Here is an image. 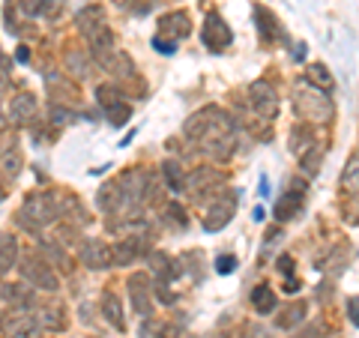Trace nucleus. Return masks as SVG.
<instances>
[{"instance_id":"nucleus-48","label":"nucleus","mask_w":359,"mask_h":338,"mask_svg":"<svg viewBox=\"0 0 359 338\" xmlns=\"http://www.w3.org/2000/svg\"><path fill=\"white\" fill-rule=\"evenodd\" d=\"M285 290H287V294H297V290H299L297 278H290V276H287V281H285Z\"/></svg>"},{"instance_id":"nucleus-36","label":"nucleus","mask_w":359,"mask_h":338,"mask_svg":"<svg viewBox=\"0 0 359 338\" xmlns=\"http://www.w3.org/2000/svg\"><path fill=\"white\" fill-rule=\"evenodd\" d=\"M105 114H108V120L114 123V126H126V123L132 120V105L129 102H117V105L105 108Z\"/></svg>"},{"instance_id":"nucleus-15","label":"nucleus","mask_w":359,"mask_h":338,"mask_svg":"<svg viewBox=\"0 0 359 338\" xmlns=\"http://www.w3.org/2000/svg\"><path fill=\"white\" fill-rule=\"evenodd\" d=\"M39 111V102L33 93H18L13 96V102H9V120L18 123V126H25V123H30L33 117H36Z\"/></svg>"},{"instance_id":"nucleus-17","label":"nucleus","mask_w":359,"mask_h":338,"mask_svg":"<svg viewBox=\"0 0 359 338\" xmlns=\"http://www.w3.org/2000/svg\"><path fill=\"white\" fill-rule=\"evenodd\" d=\"M306 320V302H290L282 311L276 314V326L278 330H297V326Z\"/></svg>"},{"instance_id":"nucleus-32","label":"nucleus","mask_w":359,"mask_h":338,"mask_svg":"<svg viewBox=\"0 0 359 338\" xmlns=\"http://www.w3.org/2000/svg\"><path fill=\"white\" fill-rule=\"evenodd\" d=\"M311 144H314V135H311V129L306 126V123H302V126H294V129H290V150H294L297 156H299V153H306Z\"/></svg>"},{"instance_id":"nucleus-40","label":"nucleus","mask_w":359,"mask_h":338,"mask_svg":"<svg viewBox=\"0 0 359 338\" xmlns=\"http://www.w3.org/2000/svg\"><path fill=\"white\" fill-rule=\"evenodd\" d=\"M153 290H156V297H159V299L165 302V306H171V302L177 299V294L171 290V285H168V281H156Z\"/></svg>"},{"instance_id":"nucleus-53","label":"nucleus","mask_w":359,"mask_h":338,"mask_svg":"<svg viewBox=\"0 0 359 338\" xmlns=\"http://www.w3.org/2000/svg\"><path fill=\"white\" fill-rule=\"evenodd\" d=\"M335 338H339V335H335Z\"/></svg>"},{"instance_id":"nucleus-2","label":"nucleus","mask_w":359,"mask_h":338,"mask_svg":"<svg viewBox=\"0 0 359 338\" xmlns=\"http://www.w3.org/2000/svg\"><path fill=\"white\" fill-rule=\"evenodd\" d=\"M54 219H57V198L48 195V191H33L18 210V224L30 234H39L42 228H48Z\"/></svg>"},{"instance_id":"nucleus-20","label":"nucleus","mask_w":359,"mask_h":338,"mask_svg":"<svg viewBox=\"0 0 359 338\" xmlns=\"http://www.w3.org/2000/svg\"><path fill=\"white\" fill-rule=\"evenodd\" d=\"M102 318L114 326V330H126V318H123V306H120V299L117 294H111V290H105V297H102Z\"/></svg>"},{"instance_id":"nucleus-33","label":"nucleus","mask_w":359,"mask_h":338,"mask_svg":"<svg viewBox=\"0 0 359 338\" xmlns=\"http://www.w3.org/2000/svg\"><path fill=\"white\" fill-rule=\"evenodd\" d=\"M344 266H347V249H344V245H339V249L330 252L327 264H323V273H327L330 278H339L344 273Z\"/></svg>"},{"instance_id":"nucleus-51","label":"nucleus","mask_w":359,"mask_h":338,"mask_svg":"<svg viewBox=\"0 0 359 338\" xmlns=\"http://www.w3.org/2000/svg\"><path fill=\"white\" fill-rule=\"evenodd\" d=\"M216 338H228V335H216Z\"/></svg>"},{"instance_id":"nucleus-19","label":"nucleus","mask_w":359,"mask_h":338,"mask_svg":"<svg viewBox=\"0 0 359 338\" xmlns=\"http://www.w3.org/2000/svg\"><path fill=\"white\" fill-rule=\"evenodd\" d=\"M153 273H156V281H168V285H171V281L183 273V264L180 261H171V257L168 255H153Z\"/></svg>"},{"instance_id":"nucleus-27","label":"nucleus","mask_w":359,"mask_h":338,"mask_svg":"<svg viewBox=\"0 0 359 338\" xmlns=\"http://www.w3.org/2000/svg\"><path fill=\"white\" fill-rule=\"evenodd\" d=\"M39 326L42 330H66V311H63V306H45L42 311H39Z\"/></svg>"},{"instance_id":"nucleus-1","label":"nucleus","mask_w":359,"mask_h":338,"mask_svg":"<svg viewBox=\"0 0 359 338\" xmlns=\"http://www.w3.org/2000/svg\"><path fill=\"white\" fill-rule=\"evenodd\" d=\"M183 135L189 141H198V147L212 159L224 162L233 153L237 135H233V117L228 111H222L219 105H210L204 111H198L186 120Z\"/></svg>"},{"instance_id":"nucleus-39","label":"nucleus","mask_w":359,"mask_h":338,"mask_svg":"<svg viewBox=\"0 0 359 338\" xmlns=\"http://www.w3.org/2000/svg\"><path fill=\"white\" fill-rule=\"evenodd\" d=\"M168 222L174 224V228H186L189 219H186V210L180 204H168Z\"/></svg>"},{"instance_id":"nucleus-26","label":"nucleus","mask_w":359,"mask_h":338,"mask_svg":"<svg viewBox=\"0 0 359 338\" xmlns=\"http://www.w3.org/2000/svg\"><path fill=\"white\" fill-rule=\"evenodd\" d=\"M320 165H323V147L320 144H311L306 153H299V168L306 171V177H318Z\"/></svg>"},{"instance_id":"nucleus-35","label":"nucleus","mask_w":359,"mask_h":338,"mask_svg":"<svg viewBox=\"0 0 359 338\" xmlns=\"http://www.w3.org/2000/svg\"><path fill=\"white\" fill-rule=\"evenodd\" d=\"M42 257H45V261L60 264V266H69V257H66V252L54 240H42Z\"/></svg>"},{"instance_id":"nucleus-10","label":"nucleus","mask_w":359,"mask_h":338,"mask_svg":"<svg viewBox=\"0 0 359 338\" xmlns=\"http://www.w3.org/2000/svg\"><path fill=\"white\" fill-rule=\"evenodd\" d=\"M233 212H237V195H222L216 204L207 210L204 216V231L207 234H216L222 228H228V222L233 219Z\"/></svg>"},{"instance_id":"nucleus-25","label":"nucleus","mask_w":359,"mask_h":338,"mask_svg":"<svg viewBox=\"0 0 359 338\" xmlns=\"http://www.w3.org/2000/svg\"><path fill=\"white\" fill-rule=\"evenodd\" d=\"M306 81H309L311 87L323 90V93H330V90L335 87L332 75H330V69H327V66H323V63H311V66H309V72H306Z\"/></svg>"},{"instance_id":"nucleus-4","label":"nucleus","mask_w":359,"mask_h":338,"mask_svg":"<svg viewBox=\"0 0 359 338\" xmlns=\"http://www.w3.org/2000/svg\"><path fill=\"white\" fill-rule=\"evenodd\" d=\"M18 266H21V276H25L27 285L39 288V290H57L60 281H57V276H54L51 264L45 261L42 255H27Z\"/></svg>"},{"instance_id":"nucleus-42","label":"nucleus","mask_w":359,"mask_h":338,"mask_svg":"<svg viewBox=\"0 0 359 338\" xmlns=\"http://www.w3.org/2000/svg\"><path fill=\"white\" fill-rule=\"evenodd\" d=\"M278 240H282V231H278V228H269V231H266V236H264L261 261H266V255H269V249H273V243H278Z\"/></svg>"},{"instance_id":"nucleus-29","label":"nucleus","mask_w":359,"mask_h":338,"mask_svg":"<svg viewBox=\"0 0 359 338\" xmlns=\"http://www.w3.org/2000/svg\"><path fill=\"white\" fill-rule=\"evenodd\" d=\"M21 153L18 150H13V147H6L4 153H0V174H4L6 180H15L18 174H21Z\"/></svg>"},{"instance_id":"nucleus-44","label":"nucleus","mask_w":359,"mask_h":338,"mask_svg":"<svg viewBox=\"0 0 359 338\" xmlns=\"http://www.w3.org/2000/svg\"><path fill=\"white\" fill-rule=\"evenodd\" d=\"M347 318L353 326H359V297H347Z\"/></svg>"},{"instance_id":"nucleus-14","label":"nucleus","mask_w":359,"mask_h":338,"mask_svg":"<svg viewBox=\"0 0 359 338\" xmlns=\"http://www.w3.org/2000/svg\"><path fill=\"white\" fill-rule=\"evenodd\" d=\"M189 30H192V25H189V15L186 13H168L159 18V36H168L171 42L177 39H186L189 36Z\"/></svg>"},{"instance_id":"nucleus-8","label":"nucleus","mask_w":359,"mask_h":338,"mask_svg":"<svg viewBox=\"0 0 359 338\" xmlns=\"http://www.w3.org/2000/svg\"><path fill=\"white\" fill-rule=\"evenodd\" d=\"M231 27L224 25V18L219 13H207L204 18V30H201V42L207 45L210 51H224L231 45Z\"/></svg>"},{"instance_id":"nucleus-45","label":"nucleus","mask_w":359,"mask_h":338,"mask_svg":"<svg viewBox=\"0 0 359 338\" xmlns=\"http://www.w3.org/2000/svg\"><path fill=\"white\" fill-rule=\"evenodd\" d=\"M153 48H159L162 54H174V42L165 39V36H156V39H153Z\"/></svg>"},{"instance_id":"nucleus-11","label":"nucleus","mask_w":359,"mask_h":338,"mask_svg":"<svg viewBox=\"0 0 359 338\" xmlns=\"http://www.w3.org/2000/svg\"><path fill=\"white\" fill-rule=\"evenodd\" d=\"M147 252V240L144 236H126V240H120L111 245V264L114 266H126L132 261H138V257Z\"/></svg>"},{"instance_id":"nucleus-50","label":"nucleus","mask_w":359,"mask_h":338,"mask_svg":"<svg viewBox=\"0 0 359 338\" xmlns=\"http://www.w3.org/2000/svg\"><path fill=\"white\" fill-rule=\"evenodd\" d=\"M294 338H309V335H306V332H302V335H294Z\"/></svg>"},{"instance_id":"nucleus-9","label":"nucleus","mask_w":359,"mask_h":338,"mask_svg":"<svg viewBox=\"0 0 359 338\" xmlns=\"http://www.w3.org/2000/svg\"><path fill=\"white\" fill-rule=\"evenodd\" d=\"M249 105H252L264 120L276 117V114H278V93H276V87L269 84V81H255V84L249 87Z\"/></svg>"},{"instance_id":"nucleus-12","label":"nucleus","mask_w":359,"mask_h":338,"mask_svg":"<svg viewBox=\"0 0 359 338\" xmlns=\"http://www.w3.org/2000/svg\"><path fill=\"white\" fill-rule=\"evenodd\" d=\"M219 186H222V174L212 171V168H195L192 174H186V189L195 198H204L210 191H216Z\"/></svg>"},{"instance_id":"nucleus-3","label":"nucleus","mask_w":359,"mask_h":338,"mask_svg":"<svg viewBox=\"0 0 359 338\" xmlns=\"http://www.w3.org/2000/svg\"><path fill=\"white\" fill-rule=\"evenodd\" d=\"M294 111H297V117L306 120V123H327L335 114L332 99L323 93V90L311 87L309 81L302 87L297 84V90H294Z\"/></svg>"},{"instance_id":"nucleus-34","label":"nucleus","mask_w":359,"mask_h":338,"mask_svg":"<svg viewBox=\"0 0 359 338\" xmlns=\"http://www.w3.org/2000/svg\"><path fill=\"white\" fill-rule=\"evenodd\" d=\"M341 186H344V191H351V195H359V153H353L351 162H347L344 174H341Z\"/></svg>"},{"instance_id":"nucleus-21","label":"nucleus","mask_w":359,"mask_h":338,"mask_svg":"<svg viewBox=\"0 0 359 338\" xmlns=\"http://www.w3.org/2000/svg\"><path fill=\"white\" fill-rule=\"evenodd\" d=\"M96 204L102 212H120L123 210V191L117 183H108L99 189V195H96Z\"/></svg>"},{"instance_id":"nucleus-6","label":"nucleus","mask_w":359,"mask_h":338,"mask_svg":"<svg viewBox=\"0 0 359 338\" xmlns=\"http://www.w3.org/2000/svg\"><path fill=\"white\" fill-rule=\"evenodd\" d=\"M126 288H129V299H132V311L135 314H141V318H147V314L153 311V278L147 273H132L129 281H126Z\"/></svg>"},{"instance_id":"nucleus-24","label":"nucleus","mask_w":359,"mask_h":338,"mask_svg":"<svg viewBox=\"0 0 359 338\" xmlns=\"http://www.w3.org/2000/svg\"><path fill=\"white\" fill-rule=\"evenodd\" d=\"M252 306L257 314H273L276 311V290L269 285H257L252 290Z\"/></svg>"},{"instance_id":"nucleus-41","label":"nucleus","mask_w":359,"mask_h":338,"mask_svg":"<svg viewBox=\"0 0 359 338\" xmlns=\"http://www.w3.org/2000/svg\"><path fill=\"white\" fill-rule=\"evenodd\" d=\"M233 269H237V257H233V255H222L216 261V273H222V276L233 273Z\"/></svg>"},{"instance_id":"nucleus-5","label":"nucleus","mask_w":359,"mask_h":338,"mask_svg":"<svg viewBox=\"0 0 359 338\" xmlns=\"http://www.w3.org/2000/svg\"><path fill=\"white\" fill-rule=\"evenodd\" d=\"M0 326H4L6 338H39V332H42L39 318L30 314L27 309H9L6 318L0 320Z\"/></svg>"},{"instance_id":"nucleus-22","label":"nucleus","mask_w":359,"mask_h":338,"mask_svg":"<svg viewBox=\"0 0 359 338\" xmlns=\"http://www.w3.org/2000/svg\"><path fill=\"white\" fill-rule=\"evenodd\" d=\"M252 13H255V18H257V21H261V25H257V30H261V36H264L266 42H269V39H278V36H282V27H278V18H276L273 13H269V9H264V6H255Z\"/></svg>"},{"instance_id":"nucleus-31","label":"nucleus","mask_w":359,"mask_h":338,"mask_svg":"<svg viewBox=\"0 0 359 338\" xmlns=\"http://www.w3.org/2000/svg\"><path fill=\"white\" fill-rule=\"evenodd\" d=\"M66 69H69L75 78H87L90 75V60L84 58L81 48H69V51H66Z\"/></svg>"},{"instance_id":"nucleus-16","label":"nucleus","mask_w":359,"mask_h":338,"mask_svg":"<svg viewBox=\"0 0 359 338\" xmlns=\"http://www.w3.org/2000/svg\"><path fill=\"white\" fill-rule=\"evenodd\" d=\"M81 264L90 269L111 266V245H105L102 240H87L81 245Z\"/></svg>"},{"instance_id":"nucleus-7","label":"nucleus","mask_w":359,"mask_h":338,"mask_svg":"<svg viewBox=\"0 0 359 338\" xmlns=\"http://www.w3.org/2000/svg\"><path fill=\"white\" fill-rule=\"evenodd\" d=\"M302 204H306V183H302V180H290L287 191L276 201L273 216H276L278 222H290V219H297V216H299Z\"/></svg>"},{"instance_id":"nucleus-38","label":"nucleus","mask_w":359,"mask_h":338,"mask_svg":"<svg viewBox=\"0 0 359 338\" xmlns=\"http://www.w3.org/2000/svg\"><path fill=\"white\" fill-rule=\"evenodd\" d=\"M48 6H51V0H18V9L25 15H30V18L45 15V13H48Z\"/></svg>"},{"instance_id":"nucleus-18","label":"nucleus","mask_w":359,"mask_h":338,"mask_svg":"<svg viewBox=\"0 0 359 338\" xmlns=\"http://www.w3.org/2000/svg\"><path fill=\"white\" fill-rule=\"evenodd\" d=\"M15 264H18V240L13 234H0V276H6Z\"/></svg>"},{"instance_id":"nucleus-37","label":"nucleus","mask_w":359,"mask_h":338,"mask_svg":"<svg viewBox=\"0 0 359 338\" xmlns=\"http://www.w3.org/2000/svg\"><path fill=\"white\" fill-rule=\"evenodd\" d=\"M96 99H99V105H102V108H111V105L123 102V93H120V90H117L114 84H99Z\"/></svg>"},{"instance_id":"nucleus-52","label":"nucleus","mask_w":359,"mask_h":338,"mask_svg":"<svg viewBox=\"0 0 359 338\" xmlns=\"http://www.w3.org/2000/svg\"><path fill=\"white\" fill-rule=\"evenodd\" d=\"M0 198H4V191H0Z\"/></svg>"},{"instance_id":"nucleus-47","label":"nucleus","mask_w":359,"mask_h":338,"mask_svg":"<svg viewBox=\"0 0 359 338\" xmlns=\"http://www.w3.org/2000/svg\"><path fill=\"white\" fill-rule=\"evenodd\" d=\"M51 117H54V123H66V120H69V111H66V108H57V105H51Z\"/></svg>"},{"instance_id":"nucleus-43","label":"nucleus","mask_w":359,"mask_h":338,"mask_svg":"<svg viewBox=\"0 0 359 338\" xmlns=\"http://www.w3.org/2000/svg\"><path fill=\"white\" fill-rule=\"evenodd\" d=\"M243 338H273V335H269V330H264L261 323H249L243 330Z\"/></svg>"},{"instance_id":"nucleus-13","label":"nucleus","mask_w":359,"mask_h":338,"mask_svg":"<svg viewBox=\"0 0 359 338\" xmlns=\"http://www.w3.org/2000/svg\"><path fill=\"white\" fill-rule=\"evenodd\" d=\"M75 21H78V30L87 36V42L93 39V36H99V33L108 30V21H105V9L102 6H87V9H81Z\"/></svg>"},{"instance_id":"nucleus-23","label":"nucleus","mask_w":359,"mask_h":338,"mask_svg":"<svg viewBox=\"0 0 359 338\" xmlns=\"http://www.w3.org/2000/svg\"><path fill=\"white\" fill-rule=\"evenodd\" d=\"M57 216H69V219H75L78 224H87V222H90L87 210L78 204L75 195H60V198H57Z\"/></svg>"},{"instance_id":"nucleus-28","label":"nucleus","mask_w":359,"mask_h":338,"mask_svg":"<svg viewBox=\"0 0 359 338\" xmlns=\"http://www.w3.org/2000/svg\"><path fill=\"white\" fill-rule=\"evenodd\" d=\"M4 299L13 309H27L33 302V294H30V288H25V285H4Z\"/></svg>"},{"instance_id":"nucleus-30","label":"nucleus","mask_w":359,"mask_h":338,"mask_svg":"<svg viewBox=\"0 0 359 338\" xmlns=\"http://www.w3.org/2000/svg\"><path fill=\"white\" fill-rule=\"evenodd\" d=\"M162 174L168 180V186H171V191H183L186 189V171H183V165L174 162V159H168L162 165Z\"/></svg>"},{"instance_id":"nucleus-46","label":"nucleus","mask_w":359,"mask_h":338,"mask_svg":"<svg viewBox=\"0 0 359 338\" xmlns=\"http://www.w3.org/2000/svg\"><path fill=\"white\" fill-rule=\"evenodd\" d=\"M278 269H282V273L285 276H290V273H294V257H290V255H282V257H278Z\"/></svg>"},{"instance_id":"nucleus-49","label":"nucleus","mask_w":359,"mask_h":338,"mask_svg":"<svg viewBox=\"0 0 359 338\" xmlns=\"http://www.w3.org/2000/svg\"><path fill=\"white\" fill-rule=\"evenodd\" d=\"M6 126V114H4V108H0V129Z\"/></svg>"}]
</instances>
